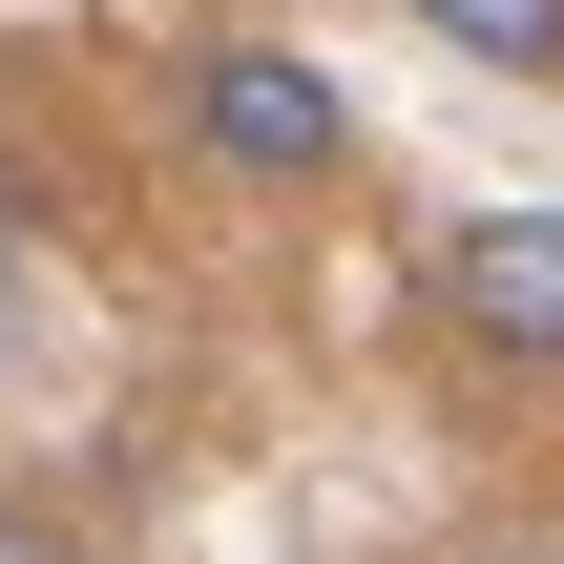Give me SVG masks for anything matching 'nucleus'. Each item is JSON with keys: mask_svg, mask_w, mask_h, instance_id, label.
I'll return each mask as SVG.
<instances>
[{"mask_svg": "<svg viewBox=\"0 0 564 564\" xmlns=\"http://www.w3.org/2000/svg\"><path fill=\"white\" fill-rule=\"evenodd\" d=\"M188 126H209V167H251V188H335V167H356V105H335V63H293V42H209V63H188Z\"/></svg>", "mask_w": 564, "mask_h": 564, "instance_id": "f257e3e1", "label": "nucleus"}, {"mask_svg": "<svg viewBox=\"0 0 564 564\" xmlns=\"http://www.w3.org/2000/svg\"><path fill=\"white\" fill-rule=\"evenodd\" d=\"M440 314H460L481 356H544L564 377V209H460V230H440Z\"/></svg>", "mask_w": 564, "mask_h": 564, "instance_id": "f03ea898", "label": "nucleus"}, {"mask_svg": "<svg viewBox=\"0 0 564 564\" xmlns=\"http://www.w3.org/2000/svg\"><path fill=\"white\" fill-rule=\"evenodd\" d=\"M419 21H440L481 84H564V0H419Z\"/></svg>", "mask_w": 564, "mask_h": 564, "instance_id": "7ed1b4c3", "label": "nucleus"}, {"mask_svg": "<svg viewBox=\"0 0 564 564\" xmlns=\"http://www.w3.org/2000/svg\"><path fill=\"white\" fill-rule=\"evenodd\" d=\"M21 335H42V251H21V209H0V377H21Z\"/></svg>", "mask_w": 564, "mask_h": 564, "instance_id": "20e7f679", "label": "nucleus"}, {"mask_svg": "<svg viewBox=\"0 0 564 564\" xmlns=\"http://www.w3.org/2000/svg\"><path fill=\"white\" fill-rule=\"evenodd\" d=\"M0 564H105V544H84L63 502H0Z\"/></svg>", "mask_w": 564, "mask_h": 564, "instance_id": "39448f33", "label": "nucleus"}]
</instances>
